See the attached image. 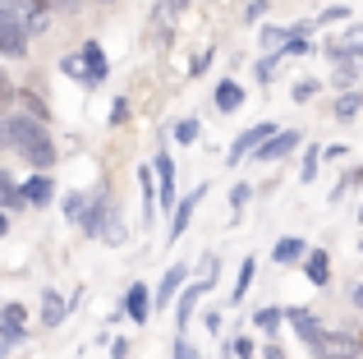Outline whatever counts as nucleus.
I'll use <instances>...</instances> for the list:
<instances>
[{"mask_svg":"<svg viewBox=\"0 0 363 359\" xmlns=\"http://www.w3.org/2000/svg\"><path fill=\"white\" fill-rule=\"evenodd\" d=\"M5 129H9V148H14L28 166H37V171H51L55 166V143H51V134H46V120L14 116V120H5Z\"/></svg>","mask_w":363,"mask_h":359,"instance_id":"1","label":"nucleus"},{"mask_svg":"<svg viewBox=\"0 0 363 359\" xmlns=\"http://www.w3.org/2000/svg\"><path fill=\"white\" fill-rule=\"evenodd\" d=\"M308 350L318 359H359L363 355V336L359 332H322L318 327V336L308 341Z\"/></svg>","mask_w":363,"mask_h":359,"instance_id":"2","label":"nucleus"},{"mask_svg":"<svg viewBox=\"0 0 363 359\" xmlns=\"http://www.w3.org/2000/svg\"><path fill=\"white\" fill-rule=\"evenodd\" d=\"M0 55H28V28L5 5H0Z\"/></svg>","mask_w":363,"mask_h":359,"instance_id":"3","label":"nucleus"},{"mask_svg":"<svg viewBox=\"0 0 363 359\" xmlns=\"http://www.w3.org/2000/svg\"><path fill=\"white\" fill-rule=\"evenodd\" d=\"M272 134H276V125H272V120H262V125H248L244 134L230 143V162H244V157H248V153H257V148H262Z\"/></svg>","mask_w":363,"mask_h":359,"instance_id":"4","label":"nucleus"},{"mask_svg":"<svg viewBox=\"0 0 363 359\" xmlns=\"http://www.w3.org/2000/svg\"><path fill=\"white\" fill-rule=\"evenodd\" d=\"M294 148H299V129H276L272 138H267L262 148H257V162H281V157H290Z\"/></svg>","mask_w":363,"mask_h":359,"instance_id":"5","label":"nucleus"},{"mask_svg":"<svg viewBox=\"0 0 363 359\" xmlns=\"http://www.w3.org/2000/svg\"><path fill=\"white\" fill-rule=\"evenodd\" d=\"M106 70H111V65H106V51H101L97 42H88V46H83V83H88V88H97V83L106 79Z\"/></svg>","mask_w":363,"mask_h":359,"instance_id":"6","label":"nucleus"},{"mask_svg":"<svg viewBox=\"0 0 363 359\" xmlns=\"http://www.w3.org/2000/svg\"><path fill=\"white\" fill-rule=\"evenodd\" d=\"M147 314H152V295H147V286H129V295H124V318H129V323H147Z\"/></svg>","mask_w":363,"mask_h":359,"instance_id":"7","label":"nucleus"},{"mask_svg":"<svg viewBox=\"0 0 363 359\" xmlns=\"http://www.w3.org/2000/svg\"><path fill=\"white\" fill-rule=\"evenodd\" d=\"M23 304H5V309H0V341H18V336H23L28 332V323H23Z\"/></svg>","mask_w":363,"mask_h":359,"instance_id":"8","label":"nucleus"},{"mask_svg":"<svg viewBox=\"0 0 363 359\" xmlns=\"http://www.w3.org/2000/svg\"><path fill=\"white\" fill-rule=\"evenodd\" d=\"M207 286H212L207 277H203V281H189V286H184V295H179V304H175V323H179V327L194 318V309H198V299L207 295Z\"/></svg>","mask_w":363,"mask_h":359,"instance_id":"9","label":"nucleus"},{"mask_svg":"<svg viewBox=\"0 0 363 359\" xmlns=\"http://www.w3.org/2000/svg\"><path fill=\"white\" fill-rule=\"evenodd\" d=\"M18 194H23V203H33V207H51V198H55V180H51V175H33L23 189H18Z\"/></svg>","mask_w":363,"mask_h":359,"instance_id":"10","label":"nucleus"},{"mask_svg":"<svg viewBox=\"0 0 363 359\" xmlns=\"http://www.w3.org/2000/svg\"><path fill=\"white\" fill-rule=\"evenodd\" d=\"M203 194H207V184H198L194 194H189L184 203L175 207V216H170V240H179V235H184V226H189V216H194V207L203 203Z\"/></svg>","mask_w":363,"mask_h":359,"instance_id":"11","label":"nucleus"},{"mask_svg":"<svg viewBox=\"0 0 363 359\" xmlns=\"http://www.w3.org/2000/svg\"><path fill=\"white\" fill-rule=\"evenodd\" d=\"M303 253H308V244L299 240V235H285V240H276V249H272V258L281 263V267H290V263H299Z\"/></svg>","mask_w":363,"mask_h":359,"instance_id":"12","label":"nucleus"},{"mask_svg":"<svg viewBox=\"0 0 363 359\" xmlns=\"http://www.w3.org/2000/svg\"><path fill=\"white\" fill-rule=\"evenodd\" d=\"M184 281H189V267H184V263H175V267L161 277V286H157V304H170V299H175V290L184 286Z\"/></svg>","mask_w":363,"mask_h":359,"instance_id":"13","label":"nucleus"},{"mask_svg":"<svg viewBox=\"0 0 363 359\" xmlns=\"http://www.w3.org/2000/svg\"><path fill=\"white\" fill-rule=\"evenodd\" d=\"M152 171L161 175V203H166V207H175V166H170V153H161Z\"/></svg>","mask_w":363,"mask_h":359,"instance_id":"14","label":"nucleus"},{"mask_svg":"<svg viewBox=\"0 0 363 359\" xmlns=\"http://www.w3.org/2000/svg\"><path fill=\"white\" fill-rule=\"evenodd\" d=\"M303 267H308V281H313V286H327V281H331V258L322 249L303 253Z\"/></svg>","mask_w":363,"mask_h":359,"instance_id":"15","label":"nucleus"},{"mask_svg":"<svg viewBox=\"0 0 363 359\" xmlns=\"http://www.w3.org/2000/svg\"><path fill=\"white\" fill-rule=\"evenodd\" d=\"M42 323L46 327H60L65 323V299H60V290H42Z\"/></svg>","mask_w":363,"mask_h":359,"instance_id":"16","label":"nucleus"},{"mask_svg":"<svg viewBox=\"0 0 363 359\" xmlns=\"http://www.w3.org/2000/svg\"><path fill=\"white\" fill-rule=\"evenodd\" d=\"M240 101H244V88L235 79H221V83H216V106H221V111H240Z\"/></svg>","mask_w":363,"mask_h":359,"instance_id":"17","label":"nucleus"},{"mask_svg":"<svg viewBox=\"0 0 363 359\" xmlns=\"http://www.w3.org/2000/svg\"><path fill=\"white\" fill-rule=\"evenodd\" d=\"M18 207H23V194L14 189V180L0 171V212H18Z\"/></svg>","mask_w":363,"mask_h":359,"instance_id":"18","label":"nucleus"},{"mask_svg":"<svg viewBox=\"0 0 363 359\" xmlns=\"http://www.w3.org/2000/svg\"><path fill=\"white\" fill-rule=\"evenodd\" d=\"M290 323H294V332H299L303 341H313V336H318V318H313L308 309H290Z\"/></svg>","mask_w":363,"mask_h":359,"instance_id":"19","label":"nucleus"},{"mask_svg":"<svg viewBox=\"0 0 363 359\" xmlns=\"http://www.w3.org/2000/svg\"><path fill=\"white\" fill-rule=\"evenodd\" d=\"M327 51H354V55H363V23L345 28V37H340V42H331Z\"/></svg>","mask_w":363,"mask_h":359,"instance_id":"20","label":"nucleus"},{"mask_svg":"<svg viewBox=\"0 0 363 359\" xmlns=\"http://www.w3.org/2000/svg\"><path fill=\"white\" fill-rule=\"evenodd\" d=\"M359 111H363V97H359V92H345V97L336 101V116H340V120H354Z\"/></svg>","mask_w":363,"mask_h":359,"instance_id":"21","label":"nucleus"},{"mask_svg":"<svg viewBox=\"0 0 363 359\" xmlns=\"http://www.w3.org/2000/svg\"><path fill=\"white\" fill-rule=\"evenodd\" d=\"M248 286H253V258H244V263H240V281H235V295H230V299H244V295H248Z\"/></svg>","mask_w":363,"mask_h":359,"instance_id":"22","label":"nucleus"},{"mask_svg":"<svg viewBox=\"0 0 363 359\" xmlns=\"http://www.w3.org/2000/svg\"><path fill=\"white\" fill-rule=\"evenodd\" d=\"M23 101H28V111H33L37 120H46V116H51V111H46V101H42V92H37V88H28V92H23Z\"/></svg>","mask_w":363,"mask_h":359,"instance_id":"23","label":"nucleus"},{"mask_svg":"<svg viewBox=\"0 0 363 359\" xmlns=\"http://www.w3.org/2000/svg\"><path fill=\"white\" fill-rule=\"evenodd\" d=\"M138 184H143V198H147L143 207H147V216H152V212H157V207H152V198H157V189H152V171H143V166H138Z\"/></svg>","mask_w":363,"mask_h":359,"instance_id":"24","label":"nucleus"},{"mask_svg":"<svg viewBox=\"0 0 363 359\" xmlns=\"http://www.w3.org/2000/svg\"><path fill=\"white\" fill-rule=\"evenodd\" d=\"M318 88H322L318 79H303V83H294V101H313V97H318Z\"/></svg>","mask_w":363,"mask_h":359,"instance_id":"25","label":"nucleus"},{"mask_svg":"<svg viewBox=\"0 0 363 359\" xmlns=\"http://www.w3.org/2000/svg\"><path fill=\"white\" fill-rule=\"evenodd\" d=\"M281 309H262V314H257V327H262V332H276V327H281Z\"/></svg>","mask_w":363,"mask_h":359,"instance_id":"26","label":"nucleus"},{"mask_svg":"<svg viewBox=\"0 0 363 359\" xmlns=\"http://www.w3.org/2000/svg\"><path fill=\"white\" fill-rule=\"evenodd\" d=\"M198 138V120H179L175 125V143H194Z\"/></svg>","mask_w":363,"mask_h":359,"instance_id":"27","label":"nucleus"},{"mask_svg":"<svg viewBox=\"0 0 363 359\" xmlns=\"http://www.w3.org/2000/svg\"><path fill=\"white\" fill-rule=\"evenodd\" d=\"M303 180H318V148H308L303 153V171H299Z\"/></svg>","mask_w":363,"mask_h":359,"instance_id":"28","label":"nucleus"},{"mask_svg":"<svg viewBox=\"0 0 363 359\" xmlns=\"http://www.w3.org/2000/svg\"><path fill=\"white\" fill-rule=\"evenodd\" d=\"M248 198H253V189H248V184H235V189H230V207H235V212H240Z\"/></svg>","mask_w":363,"mask_h":359,"instance_id":"29","label":"nucleus"},{"mask_svg":"<svg viewBox=\"0 0 363 359\" xmlns=\"http://www.w3.org/2000/svg\"><path fill=\"white\" fill-rule=\"evenodd\" d=\"M60 70H65V74H74V79H83V55H65Z\"/></svg>","mask_w":363,"mask_h":359,"instance_id":"30","label":"nucleus"},{"mask_svg":"<svg viewBox=\"0 0 363 359\" xmlns=\"http://www.w3.org/2000/svg\"><path fill=\"white\" fill-rule=\"evenodd\" d=\"M83 203H88L83 194H65V212L69 216H83Z\"/></svg>","mask_w":363,"mask_h":359,"instance_id":"31","label":"nucleus"},{"mask_svg":"<svg viewBox=\"0 0 363 359\" xmlns=\"http://www.w3.org/2000/svg\"><path fill=\"white\" fill-rule=\"evenodd\" d=\"M14 101V83H9V74L0 70V106H9Z\"/></svg>","mask_w":363,"mask_h":359,"instance_id":"32","label":"nucleus"},{"mask_svg":"<svg viewBox=\"0 0 363 359\" xmlns=\"http://www.w3.org/2000/svg\"><path fill=\"white\" fill-rule=\"evenodd\" d=\"M340 18H350V9H345V5H331V9H322V23H340Z\"/></svg>","mask_w":363,"mask_h":359,"instance_id":"33","label":"nucleus"},{"mask_svg":"<svg viewBox=\"0 0 363 359\" xmlns=\"http://www.w3.org/2000/svg\"><path fill=\"white\" fill-rule=\"evenodd\" d=\"M262 42H267V51H276V46L285 42V28H267V33H262Z\"/></svg>","mask_w":363,"mask_h":359,"instance_id":"34","label":"nucleus"},{"mask_svg":"<svg viewBox=\"0 0 363 359\" xmlns=\"http://www.w3.org/2000/svg\"><path fill=\"white\" fill-rule=\"evenodd\" d=\"M170 359H198V350H194L189 341H179V346H175V355H170Z\"/></svg>","mask_w":363,"mask_h":359,"instance_id":"35","label":"nucleus"},{"mask_svg":"<svg viewBox=\"0 0 363 359\" xmlns=\"http://www.w3.org/2000/svg\"><path fill=\"white\" fill-rule=\"evenodd\" d=\"M350 299H354V304L363 309V281H354V286H350Z\"/></svg>","mask_w":363,"mask_h":359,"instance_id":"36","label":"nucleus"},{"mask_svg":"<svg viewBox=\"0 0 363 359\" xmlns=\"http://www.w3.org/2000/svg\"><path fill=\"white\" fill-rule=\"evenodd\" d=\"M262 355H267V359H285V350H281V346H267Z\"/></svg>","mask_w":363,"mask_h":359,"instance_id":"37","label":"nucleus"},{"mask_svg":"<svg viewBox=\"0 0 363 359\" xmlns=\"http://www.w3.org/2000/svg\"><path fill=\"white\" fill-rule=\"evenodd\" d=\"M9 231V221H5V212H0V235H5Z\"/></svg>","mask_w":363,"mask_h":359,"instance_id":"38","label":"nucleus"},{"mask_svg":"<svg viewBox=\"0 0 363 359\" xmlns=\"http://www.w3.org/2000/svg\"><path fill=\"white\" fill-rule=\"evenodd\" d=\"M350 180H359V184H363V166H359V171H354V175H350Z\"/></svg>","mask_w":363,"mask_h":359,"instance_id":"39","label":"nucleus"},{"mask_svg":"<svg viewBox=\"0 0 363 359\" xmlns=\"http://www.w3.org/2000/svg\"><path fill=\"white\" fill-rule=\"evenodd\" d=\"M0 359H5V341H0Z\"/></svg>","mask_w":363,"mask_h":359,"instance_id":"40","label":"nucleus"},{"mask_svg":"<svg viewBox=\"0 0 363 359\" xmlns=\"http://www.w3.org/2000/svg\"><path fill=\"white\" fill-rule=\"evenodd\" d=\"M240 359H253V355H240Z\"/></svg>","mask_w":363,"mask_h":359,"instance_id":"41","label":"nucleus"}]
</instances>
